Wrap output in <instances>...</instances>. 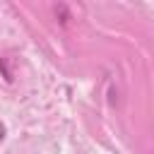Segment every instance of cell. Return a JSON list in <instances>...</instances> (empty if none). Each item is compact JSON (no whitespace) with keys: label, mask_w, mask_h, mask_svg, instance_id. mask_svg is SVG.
<instances>
[{"label":"cell","mask_w":154,"mask_h":154,"mask_svg":"<svg viewBox=\"0 0 154 154\" xmlns=\"http://www.w3.org/2000/svg\"><path fill=\"white\" fill-rule=\"evenodd\" d=\"M2 137H5V125L0 123V142H2Z\"/></svg>","instance_id":"cell-1"}]
</instances>
